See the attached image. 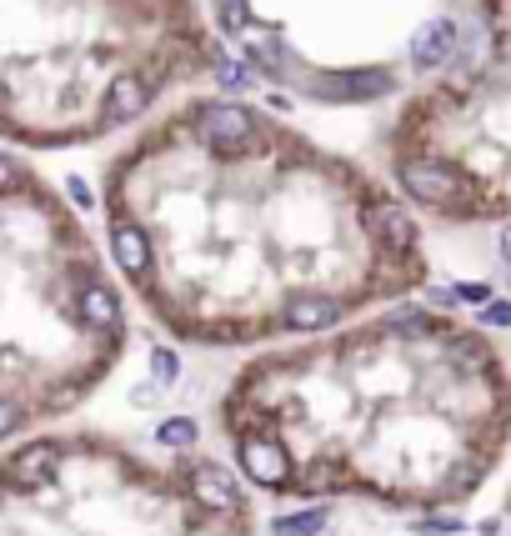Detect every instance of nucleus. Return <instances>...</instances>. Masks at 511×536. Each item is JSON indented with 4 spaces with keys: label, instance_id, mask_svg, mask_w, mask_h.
Returning a JSON list of instances; mask_svg holds the SVG:
<instances>
[{
    "label": "nucleus",
    "instance_id": "obj_1",
    "mask_svg": "<svg viewBox=\"0 0 511 536\" xmlns=\"http://www.w3.org/2000/svg\"><path fill=\"white\" fill-rule=\"evenodd\" d=\"M106 281L71 211L31 166L0 151V441L66 411L116 336L86 316V291Z\"/></svg>",
    "mask_w": 511,
    "mask_h": 536
},
{
    "label": "nucleus",
    "instance_id": "obj_2",
    "mask_svg": "<svg viewBox=\"0 0 511 536\" xmlns=\"http://www.w3.org/2000/svg\"><path fill=\"white\" fill-rule=\"evenodd\" d=\"M126 61L121 0H0V136L71 141L111 126Z\"/></svg>",
    "mask_w": 511,
    "mask_h": 536
},
{
    "label": "nucleus",
    "instance_id": "obj_3",
    "mask_svg": "<svg viewBox=\"0 0 511 536\" xmlns=\"http://www.w3.org/2000/svg\"><path fill=\"white\" fill-rule=\"evenodd\" d=\"M111 251H116V266H121L131 281H146V276H151L156 246H151V236H146L136 221H126V216H111Z\"/></svg>",
    "mask_w": 511,
    "mask_h": 536
},
{
    "label": "nucleus",
    "instance_id": "obj_4",
    "mask_svg": "<svg viewBox=\"0 0 511 536\" xmlns=\"http://www.w3.org/2000/svg\"><path fill=\"white\" fill-rule=\"evenodd\" d=\"M401 186L421 201V206H446L461 196V181L446 171V166H431V161H411L401 166Z\"/></svg>",
    "mask_w": 511,
    "mask_h": 536
},
{
    "label": "nucleus",
    "instance_id": "obj_5",
    "mask_svg": "<svg viewBox=\"0 0 511 536\" xmlns=\"http://www.w3.org/2000/svg\"><path fill=\"white\" fill-rule=\"evenodd\" d=\"M201 126V141H211V146H241V141H251V131H256V116L251 111H241V106H201V116H196Z\"/></svg>",
    "mask_w": 511,
    "mask_h": 536
},
{
    "label": "nucleus",
    "instance_id": "obj_6",
    "mask_svg": "<svg viewBox=\"0 0 511 536\" xmlns=\"http://www.w3.org/2000/svg\"><path fill=\"white\" fill-rule=\"evenodd\" d=\"M451 51H456V26H451L446 16L426 21V26L411 36V66H416V71H436V66H446Z\"/></svg>",
    "mask_w": 511,
    "mask_h": 536
},
{
    "label": "nucleus",
    "instance_id": "obj_7",
    "mask_svg": "<svg viewBox=\"0 0 511 536\" xmlns=\"http://www.w3.org/2000/svg\"><path fill=\"white\" fill-rule=\"evenodd\" d=\"M241 466H246V476L256 481V486H286V476H291V466H286V451L276 446V441H246L241 446Z\"/></svg>",
    "mask_w": 511,
    "mask_h": 536
},
{
    "label": "nucleus",
    "instance_id": "obj_8",
    "mask_svg": "<svg viewBox=\"0 0 511 536\" xmlns=\"http://www.w3.org/2000/svg\"><path fill=\"white\" fill-rule=\"evenodd\" d=\"M191 491H196V501H206V506H216V511L236 506V476H231L226 466L201 461V466L191 471Z\"/></svg>",
    "mask_w": 511,
    "mask_h": 536
},
{
    "label": "nucleus",
    "instance_id": "obj_9",
    "mask_svg": "<svg viewBox=\"0 0 511 536\" xmlns=\"http://www.w3.org/2000/svg\"><path fill=\"white\" fill-rule=\"evenodd\" d=\"M336 321H341V306L321 301V296H296L286 306V326L291 331H321V326H336Z\"/></svg>",
    "mask_w": 511,
    "mask_h": 536
},
{
    "label": "nucleus",
    "instance_id": "obj_10",
    "mask_svg": "<svg viewBox=\"0 0 511 536\" xmlns=\"http://www.w3.org/2000/svg\"><path fill=\"white\" fill-rule=\"evenodd\" d=\"M271 531H276V536H321V531H326V511H291V516H276Z\"/></svg>",
    "mask_w": 511,
    "mask_h": 536
},
{
    "label": "nucleus",
    "instance_id": "obj_11",
    "mask_svg": "<svg viewBox=\"0 0 511 536\" xmlns=\"http://www.w3.org/2000/svg\"><path fill=\"white\" fill-rule=\"evenodd\" d=\"M156 441H161V446H196V421H186V416H171V421H161Z\"/></svg>",
    "mask_w": 511,
    "mask_h": 536
},
{
    "label": "nucleus",
    "instance_id": "obj_12",
    "mask_svg": "<svg viewBox=\"0 0 511 536\" xmlns=\"http://www.w3.org/2000/svg\"><path fill=\"white\" fill-rule=\"evenodd\" d=\"M151 376H156V386H171V381L181 376V361H176L171 346H156V351H151Z\"/></svg>",
    "mask_w": 511,
    "mask_h": 536
},
{
    "label": "nucleus",
    "instance_id": "obj_13",
    "mask_svg": "<svg viewBox=\"0 0 511 536\" xmlns=\"http://www.w3.org/2000/svg\"><path fill=\"white\" fill-rule=\"evenodd\" d=\"M216 76H221V86H226V91H251V86H256V71H251V66H241V61H221V71H216Z\"/></svg>",
    "mask_w": 511,
    "mask_h": 536
},
{
    "label": "nucleus",
    "instance_id": "obj_14",
    "mask_svg": "<svg viewBox=\"0 0 511 536\" xmlns=\"http://www.w3.org/2000/svg\"><path fill=\"white\" fill-rule=\"evenodd\" d=\"M411 531H416V536H461L466 521H456V516H421Z\"/></svg>",
    "mask_w": 511,
    "mask_h": 536
},
{
    "label": "nucleus",
    "instance_id": "obj_15",
    "mask_svg": "<svg viewBox=\"0 0 511 536\" xmlns=\"http://www.w3.org/2000/svg\"><path fill=\"white\" fill-rule=\"evenodd\" d=\"M376 221H381V231H386L391 241H401V246L411 241V221H406L396 206H381V211H376Z\"/></svg>",
    "mask_w": 511,
    "mask_h": 536
},
{
    "label": "nucleus",
    "instance_id": "obj_16",
    "mask_svg": "<svg viewBox=\"0 0 511 536\" xmlns=\"http://www.w3.org/2000/svg\"><path fill=\"white\" fill-rule=\"evenodd\" d=\"M456 301H466V306H491V286H486V281H461V286H456Z\"/></svg>",
    "mask_w": 511,
    "mask_h": 536
},
{
    "label": "nucleus",
    "instance_id": "obj_17",
    "mask_svg": "<svg viewBox=\"0 0 511 536\" xmlns=\"http://www.w3.org/2000/svg\"><path fill=\"white\" fill-rule=\"evenodd\" d=\"M481 326H511V301H491L481 311Z\"/></svg>",
    "mask_w": 511,
    "mask_h": 536
},
{
    "label": "nucleus",
    "instance_id": "obj_18",
    "mask_svg": "<svg viewBox=\"0 0 511 536\" xmlns=\"http://www.w3.org/2000/svg\"><path fill=\"white\" fill-rule=\"evenodd\" d=\"M256 56H261V61H266V66H276V71H281V66H286V51H281V46H276V41H261V46H256Z\"/></svg>",
    "mask_w": 511,
    "mask_h": 536
},
{
    "label": "nucleus",
    "instance_id": "obj_19",
    "mask_svg": "<svg viewBox=\"0 0 511 536\" xmlns=\"http://www.w3.org/2000/svg\"><path fill=\"white\" fill-rule=\"evenodd\" d=\"M221 26H226V31H236V26H246V11H241V0H231V6L221 11Z\"/></svg>",
    "mask_w": 511,
    "mask_h": 536
},
{
    "label": "nucleus",
    "instance_id": "obj_20",
    "mask_svg": "<svg viewBox=\"0 0 511 536\" xmlns=\"http://www.w3.org/2000/svg\"><path fill=\"white\" fill-rule=\"evenodd\" d=\"M401 331H406V336H421V331H426V316H421V311H401Z\"/></svg>",
    "mask_w": 511,
    "mask_h": 536
},
{
    "label": "nucleus",
    "instance_id": "obj_21",
    "mask_svg": "<svg viewBox=\"0 0 511 536\" xmlns=\"http://www.w3.org/2000/svg\"><path fill=\"white\" fill-rule=\"evenodd\" d=\"M496 246H501V261H511V226H501V241H496Z\"/></svg>",
    "mask_w": 511,
    "mask_h": 536
}]
</instances>
